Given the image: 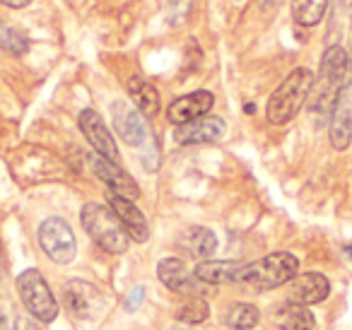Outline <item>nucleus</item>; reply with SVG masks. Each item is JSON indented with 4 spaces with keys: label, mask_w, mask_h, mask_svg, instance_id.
Here are the masks:
<instances>
[{
    "label": "nucleus",
    "mask_w": 352,
    "mask_h": 330,
    "mask_svg": "<svg viewBox=\"0 0 352 330\" xmlns=\"http://www.w3.org/2000/svg\"><path fill=\"white\" fill-rule=\"evenodd\" d=\"M314 89V73L309 68H294L287 78L280 82V87L270 94L265 116L273 126H285L299 111Z\"/></svg>",
    "instance_id": "1"
},
{
    "label": "nucleus",
    "mask_w": 352,
    "mask_h": 330,
    "mask_svg": "<svg viewBox=\"0 0 352 330\" xmlns=\"http://www.w3.org/2000/svg\"><path fill=\"white\" fill-rule=\"evenodd\" d=\"M80 222H82L85 232L89 234V239L107 253L121 256V253L128 251L131 236H128L121 219L116 217V212L109 205L87 203L82 208V212H80Z\"/></svg>",
    "instance_id": "2"
},
{
    "label": "nucleus",
    "mask_w": 352,
    "mask_h": 330,
    "mask_svg": "<svg viewBox=\"0 0 352 330\" xmlns=\"http://www.w3.org/2000/svg\"><path fill=\"white\" fill-rule=\"evenodd\" d=\"M299 270V261L297 256L287 251H278L270 253V256L261 258V261L246 263L244 272H241V285L249 287L256 292H265V289H275V287H283L297 275Z\"/></svg>",
    "instance_id": "3"
},
{
    "label": "nucleus",
    "mask_w": 352,
    "mask_h": 330,
    "mask_svg": "<svg viewBox=\"0 0 352 330\" xmlns=\"http://www.w3.org/2000/svg\"><path fill=\"white\" fill-rule=\"evenodd\" d=\"M347 65H350V58H347V51L342 49L340 44H331L326 51H323L321 58V68H318V80H314V87H316V94H314V111L326 113L333 109L336 104V97L340 92L342 78L347 73Z\"/></svg>",
    "instance_id": "4"
},
{
    "label": "nucleus",
    "mask_w": 352,
    "mask_h": 330,
    "mask_svg": "<svg viewBox=\"0 0 352 330\" xmlns=\"http://www.w3.org/2000/svg\"><path fill=\"white\" fill-rule=\"evenodd\" d=\"M111 121H113L116 135L121 138L126 145L140 150L142 160H145V166L152 169L150 155L152 152L157 155V145H155V138H152L150 128H147V123H145V116H142L135 107H131L128 102H113L111 104Z\"/></svg>",
    "instance_id": "5"
},
{
    "label": "nucleus",
    "mask_w": 352,
    "mask_h": 330,
    "mask_svg": "<svg viewBox=\"0 0 352 330\" xmlns=\"http://www.w3.org/2000/svg\"><path fill=\"white\" fill-rule=\"evenodd\" d=\"M17 292H20L22 304L27 306L32 316L41 323H54L58 318V301L51 294L44 275L36 267L20 272L17 275Z\"/></svg>",
    "instance_id": "6"
},
{
    "label": "nucleus",
    "mask_w": 352,
    "mask_h": 330,
    "mask_svg": "<svg viewBox=\"0 0 352 330\" xmlns=\"http://www.w3.org/2000/svg\"><path fill=\"white\" fill-rule=\"evenodd\" d=\"M39 246H41V251L54 263H58V265L73 263L75 253H78L75 234L63 217H46L44 222L39 224Z\"/></svg>",
    "instance_id": "7"
},
{
    "label": "nucleus",
    "mask_w": 352,
    "mask_h": 330,
    "mask_svg": "<svg viewBox=\"0 0 352 330\" xmlns=\"http://www.w3.org/2000/svg\"><path fill=\"white\" fill-rule=\"evenodd\" d=\"M63 301L68 314L78 320H92L104 306L99 289L85 280H70L63 287Z\"/></svg>",
    "instance_id": "8"
},
{
    "label": "nucleus",
    "mask_w": 352,
    "mask_h": 330,
    "mask_svg": "<svg viewBox=\"0 0 352 330\" xmlns=\"http://www.w3.org/2000/svg\"><path fill=\"white\" fill-rule=\"evenodd\" d=\"M331 145L336 150H347L352 142V80L340 87L336 104L331 109Z\"/></svg>",
    "instance_id": "9"
},
{
    "label": "nucleus",
    "mask_w": 352,
    "mask_h": 330,
    "mask_svg": "<svg viewBox=\"0 0 352 330\" xmlns=\"http://www.w3.org/2000/svg\"><path fill=\"white\" fill-rule=\"evenodd\" d=\"M215 107V94L208 92V89H196L191 94H184V97L174 99L166 109V118L174 126H184V123H191L201 116H208Z\"/></svg>",
    "instance_id": "10"
},
{
    "label": "nucleus",
    "mask_w": 352,
    "mask_h": 330,
    "mask_svg": "<svg viewBox=\"0 0 352 330\" xmlns=\"http://www.w3.org/2000/svg\"><path fill=\"white\" fill-rule=\"evenodd\" d=\"M78 126H80V131H82V135L87 138L89 145L94 147V152H97V155L118 162L116 140H113L111 131H109L107 123L102 121V116H99L94 109H85V111H80Z\"/></svg>",
    "instance_id": "11"
},
{
    "label": "nucleus",
    "mask_w": 352,
    "mask_h": 330,
    "mask_svg": "<svg viewBox=\"0 0 352 330\" xmlns=\"http://www.w3.org/2000/svg\"><path fill=\"white\" fill-rule=\"evenodd\" d=\"M331 294V282L321 272H304V275H294L287 282V301L289 304H321L326 296Z\"/></svg>",
    "instance_id": "12"
},
{
    "label": "nucleus",
    "mask_w": 352,
    "mask_h": 330,
    "mask_svg": "<svg viewBox=\"0 0 352 330\" xmlns=\"http://www.w3.org/2000/svg\"><path fill=\"white\" fill-rule=\"evenodd\" d=\"M227 133V123L220 116H201L191 123L176 126V142L179 145H206V142H217Z\"/></svg>",
    "instance_id": "13"
},
{
    "label": "nucleus",
    "mask_w": 352,
    "mask_h": 330,
    "mask_svg": "<svg viewBox=\"0 0 352 330\" xmlns=\"http://www.w3.org/2000/svg\"><path fill=\"white\" fill-rule=\"evenodd\" d=\"M92 169H94V174H97L99 179L109 186L111 193H118L128 200L140 198V188H138V184L131 179L128 171H123L121 166H118V162L109 160V157H102V155H92Z\"/></svg>",
    "instance_id": "14"
},
{
    "label": "nucleus",
    "mask_w": 352,
    "mask_h": 330,
    "mask_svg": "<svg viewBox=\"0 0 352 330\" xmlns=\"http://www.w3.org/2000/svg\"><path fill=\"white\" fill-rule=\"evenodd\" d=\"M107 198H109V208H111L113 212H116V217L121 219V224L128 232V236L138 243H145L147 239H150V227H147L145 214L138 210L135 200H128L118 193H111V190H109Z\"/></svg>",
    "instance_id": "15"
},
{
    "label": "nucleus",
    "mask_w": 352,
    "mask_h": 330,
    "mask_svg": "<svg viewBox=\"0 0 352 330\" xmlns=\"http://www.w3.org/2000/svg\"><path fill=\"white\" fill-rule=\"evenodd\" d=\"M246 263L239 261H212V258H206L196 265L193 275L196 280L206 282V285H227V282H239L241 272H244Z\"/></svg>",
    "instance_id": "16"
},
{
    "label": "nucleus",
    "mask_w": 352,
    "mask_h": 330,
    "mask_svg": "<svg viewBox=\"0 0 352 330\" xmlns=\"http://www.w3.org/2000/svg\"><path fill=\"white\" fill-rule=\"evenodd\" d=\"M157 277L171 292H191L196 275H191V270L182 258H164L157 265Z\"/></svg>",
    "instance_id": "17"
},
{
    "label": "nucleus",
    "mask_w": 352,
    "mask_h": 330,
    "mask_svg": "<svg viewBox=\"0 0 352 330\" xmlns=\"http://www.w3.org/2000/svg\"><path fill=\"white\" fill-rule=\"evenodd\" d=\"M126 87H128V94H131L133 104H135V109L142 116L155 118L157 113H160V92H157L155 85L142 80L140 75H133L126 82Z\"/></svg>",
    "instance_id": "18"
},
{
    "label": "nucleus",
    "mask_w": 352,
    "mask_h": 330,
    "mask_svg": "<svg viewBox=\"0 0 352 330\" xmlns=\"http://www.w3.org/2000/svg\"><path fill=\"white\" fill-rule=\"evenodd\" d=\"M179 246H182L186 253H191L193 258H203V261H206V258H210L212 253L217 251V236L212 229L191 227L182 234Z\"/></svg>",
    "instance_id": "19"
},
{
    "label": "nucleus",
    "mask_w": 352,
    "mask_h": 330,
    "mask_svg": "<svg viewBox=\"0 0 352 330\" xmlns=\"http://www.w3.org/2000/svg\"><path fill=\"white\" fill-rule=\"evenodd\" d=\"M275 323H278L280 330H314L316 325V318L314 314L302 304H287L278 311L275 316Z\"/></svg>",
    "instance_id": "20"
},
{
    "label": "nucleus",
    "mask_w": 352,
    "mask_h": 330,
    "mask_svg": "<svg viewBox=\"0 0 352 330\" xmlns=\"http://www.w3.org/2000/svg\"><path fill=\"white\" fill-rule=\"evenodd\" d=\"M328 0H292V17L302 27H316L323 20Z\"/></svg>",
    "instance_id": "21"
},
{
    "label": "nucleus",
    "mask_w": 352,
    "mask_h": 330,
    "mask_svg": "<svg viewBox=\"0 0 352 330\" xmlns=\"http://www.w3.org/2000/svg\"><path fill=\"white\" fill-rule=\"evenodd\" d=\"M258 309L254 304H232L227 311V325L234 330H251L258 325Z\"/></svg>",
    "instance_id": "22"
},
{
    "label": "nucleus",
    "mask_w": 352,
    "mask_h": 330,
    "mask_svg": "<svg viewBox=\"0 0 352 330\" xmlns=\"http://www.w3.org/2000/svg\"><path fill=\"white\" fill-rule=\"evenodd\" d=\"M0 49L12 56H25L30 51V39L17 27L0 20Z\"/></svg>",
    "instance_id": "23"
},
{
    "label": "nucleus",
    "mask_w": 352,
    "mask_h": 330,
    "mask_svg": "<svg viewBox=\"0 0 352 330\" xmlns=\"http://www.w3.org/2000/svg\"><path fill=\"white\" fill-rule=\"evenodd\" d=\"M208 316H210V306H208V301L203 296H191L179 309V318L186 320V323H203Z\"/></svg>",
    "instance_id": "24"
},
{
    "label": "nucleus",
    "mask_w": 352,
    "mask_h": 330,
    "mask_svg": "<svg viewBox=\"0 0 352 330\" xmlns=\"http://www.w3.org/2000/svg\"><path fill=\"white\" fill-rule=\"evenodd\" d=\"M142 299H145V287L142 285H138V287H133L131 292H128V296H126V311H138L140 309V304H142Z\"/></svg>",
    "instance_id": "25"
},
{
    "label": "nucleus",
    "mask_w": 352,
    "mask_h": 330,
    "mask_svg": "<svg viewBox=\"0 0 352 330\" xmlns=\"http://www.w3.org/2000/svg\"><path fill=\"white\" fill-rule=\"evenodd\" d=\"M0 3H3V6H8V8H27L32 3V0H0Z\"/></svg>",
    "instance_id": "26"
},
{
    "label": "nucleus",
    "mask_w": 352,
    "mask_h": 330,
    "mask_svg": "<svg viewBox=\"0 0 352 330\" xmlns=\"http://www.w3.org/2000/svg\"><path fill=\"white\" fill-rule=\"evenodd\" d=\"M256 3H258L263 10H265V8H273L275 6V0H256Z\"/></svg>",
    "instance_id": "27"
}]
</instances>
